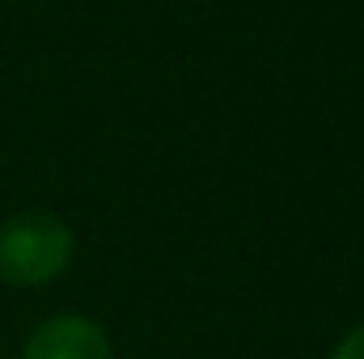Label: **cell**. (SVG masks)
Here are the masks:
<instances>
[{
    "mask_svg": "<svg viewBox=\"0 0 364 359\" xmlns=\"http://www.w3.org/2000/svg\"><path fill=\"white\" fill-rule=\"evenodd\" d=\"M77 237L55 211H17L0 224V283L9 287H43L60 279L73 263Z\"/></svg>",
    "mask_w": 364,
    "mask_h": 359,
    "instance_id": "1",
    "label": "cell"
},
{
    "mask_svg": "<svg viewBox=\"0 0 364 359\" xmlns=\"http://www.w3.org/2000/svg\"><path fill=\"white\" fill-rule=\"evenodd\" d=\"M21 359H114L106 330L81 313H55L26 338Z\"/></svg>",
    "mask_w": 364,
    "mask_h": 359,
    "instance_id": "2",
    "label": "cell"
},
{
    "mask_svg": "<svg viewBox=\"0 0 364 359\" xmlns=\"http://www.w3.org/2000/svg\"><path fill=\"white\" fill-rule=\"evenodd\" d=\"M331 359H364V326H356L352 334H343L339 347L331 351Z\"/></svg>",
    "mask_w": 364,
    "mask_h": 359,
    "instance_id": "3",
    "label": "cell"
}]
</instances>
